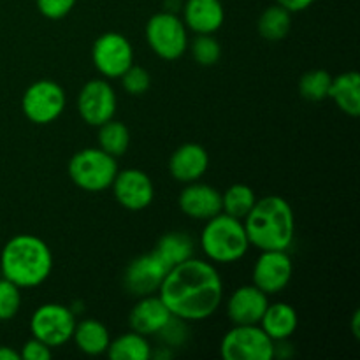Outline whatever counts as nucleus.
<instances>
[{
  "label": "nucleus",
  "instance_id": "obj_1",
  "mask_svg": "<svg viewBox=\"0 0 360 360\" xmlns=\"http://www.w3.org/2000/svg\"><path fill=\"white\" fill-rule=\"evenodd\" d=\"M157 294L174 316L202 322L220 308L224 281L213 264L190 257L167 271Z\"/></svg>",
  "mask_w": 360,
  "mask_h": 360
},
{
  "label": "nucleus",
  "instance_id": "obj_2",
  "mask_svg": "<svg viewBox=\"0 0 360 360\" xmlns=\"http://www.w3.org/2000/svg\"><path fill=\"white\" fill-rule=\"evenodd\" d=\"M250 246L264 250H288L295 236V217L290 204L280 195L257 199L243 218Z\"/></svg>",
  "mask_w": 360,
  "mask_h": 360
},
{
  "label": "nucleus",
  "instance_id": "obj_3",
  "mask_svg": "<svg viewBox=\"0 0 360 360\" xmlns=\"http://www.w3.org/2000/svg\"><path fill=\"white\" fill-rule=\"evenodd\" d=\"M0 271L2 278L20 288L39 287L53 271L51 250L37 236H14L0 253Z\"/></svg>",
  "mask_w": 360,
  "mask_h": 360
},
{
  "label": "nucleus",
  "instance_id": "obj_4",
  "mask_svg": "<svg viewBox=\"0 0 360 360\" xmlns=\"http://www.w3.org/2000/svg\"><path fill=\"white\" fill-rule=\"evenodd\" d=\"M200 248L214 264H234L241 260L250 248L243 220L224 211L214 214L206 220L200 232Z\"/></svg>",
  "mask_w": 360,
  "mask_h": 360
},
{
  "label": "nucleus",
  "instance_id": "obj_5",
  "mask_svg": "<svg viewBox=\"0 0 360 360\" xmlns=\"http://www.w3.org/2000/svg\"><path fill=\"white\" fill-rule=\"evenodd\" d=\"M70 179L84 192H104L111 188L118 172L116 157L105 153L101 148H84L72 155L69 160Z\"/></svg>",
  "mask_w": 360,
  "mask_h": 360
},
{
  "label": "nucleus",
  "instance_id": "obj_6",
  "mask_svg": "<svg viewBox=\"0 0 360 360\" xmlns=\"http://www.w3.org/2000/svg\"><path fill=\"white\" fill-rule=\"evenodd\" d=\"M146 41L158 58L172 62L188 49V28L176 13L162 11L148 20Z\"/></svg>",
  "mask_w": 360,
  "mask_h": 360
},
{
  "label": "nucleus",
  "instance_id": "obj_7",
  "mask_svg": "<svg viewBox=\"0 0 360 360\" xmlns=\"http://www.w3.org/2000/svg\"><path fill=\"white\" fill-rule=\"evenodd\" d=\"M76 315L60 302H46L34 311L30 319L32 338L42 341L49 348H56L72 340Z\"/></svg>",
  "mask_w": 360,
  "mask_h": 360
},
{
  "label": "nucleus",
  "instance_id": "obj_8",
  "mask_svg": "<svg viewBox=\"0 0 360 360\" xmlns=\"http://www.w3.org/2000/svg\"><path fill=\"white\" fill-rule=\"evenodd\" d=\"M274 343L260 326H234L220 343L225 360H273Z\"/></svg>",
  "mask_w": 360,
  "mask_h": 360
},
{
  "label": "nucleus",
  "instance_id": "obj_9",
  "mask_svg": "<svg viewBox=\"0 0 360 360\" xmlns=\"http://www.w3.org/2000/svg\"><path fill=\"white\" fill-rule=\"evenodd\" d=\"M65 91L56 81L39 79L25 90L21 98L23 115L35 125H48L65 109Z\"/></svg>",
  "mask_w": 360,
  "mask_h": 360
},
{
  "label": "nucleus",
  "instance_id": "obj_10",
  "mask_svg": "<svg viewBox=\"0 0 360 360\" xmlns=\"http://www.w3.org/2000/svg\"><path fill=\"white\" fill-rule=\"evenodd\" d=\"M91 60L105 79H118L134 63L132 44L118 32H105L91 46Z\"/></svg>",
  "mask_w": 360,
  "mask_h": 360
},
{
  "label": "nucleus",
  "instance_id": "obj_11",
  "mask_svg": "<svg viewBox=\"0 0 360 360\" xmlns=\"http://www.w3.org/2000/svg\"><path fill=\"white\" fill-rule=\"evenodd\" d=\"M294 264L287 250H264L253 266V285L266 295H274L288 287Z\"/></svg>",
  "mask_w": 360,
  "mask_h": 360
},
{
  "label": "nucleus",
  "instance_id": "obj_12",
  "mask_svg": "<svg viewBox=\"0 0 360 360\" xmlns=\"http://www.w3.org/2000/svg\"><path fill=\"white\" fill-rule=\"evenodd\" d=\"M77 112L90 127H101L112 120L116 112L115 88L105 79H90L84 83L77 95Z\"/></svg>",
  "mask_w": 360,
  "mask_h": 360
},
{
  "label": "nucleus",
  "instance_id": "obj_13",
  "mask_svg": "<svg viewBox=\"0 0 360 360\" xmlns=\"http://www.w3.org/2000/svg\"><path fill=\"white\" fill-rule=\"evenodd\" d=\"M111 188L116 202L129 211H143L153 202V181L139 169H123L116 172Z\"/></svg>",
  "mask_w": 360,
  "mask_h": 360
},
{
  "label": "nucleus",
  "instance_id": "obj_14",
  "mask_svg": "<svg viewBox=\"0 0 360 360\" xmlns=\"http://www.w3.org/2000/svg\"><path fill=\"white\" fill-rule=\"evenodd\" d=\"M165 264L155 255V252L137 257L127 266L123 274V287L134 297L157 294L167 274Z\"/></svg>",
  "mask_w": 360,
  "mask_h": 360
},
{
  "label": "nucleus",
  "instance_id": "obj_15",
  "mask_svg": "<svg viewBox=\"0 0 360 360\" xmlns=\"http://www.w3.org/2000/svg\"><path fill=\"white\" fill-rule=\"evenodd\" d=\"M269 304V295L255 285L236 288L227 301V316L234 326H259Z\"/></svg>",
  "mask_w": 360,
  "mask_h": 360
},
{
  "label": "nucleus",
  "instance_id": "obj_16",
  "mask_svg": "<svg viewBox=\"0 0 360 360\" xmlns=\"http://www.w3.org/2000/svg\"><path fill=\"white\" fill-rule=\"evenodd\" d=\"M179 210L193 220H210L221 213V193L206 183H186L178 197Z\"/></svg>",
  "mask_w": 360,
  "mask_h": 360
},
{
  "label": "nucleus",
  "instance_id": "obj_17",
  "mask_svg": "<svg viewBox=\"0 0 360 360\" xmlns=\"http://www.w3.org/2000/svg\"><path fill=\"white\" fill-rule=\"evenodd\" d=\"M210 167V155L206 148L197 143L181 144L169 158V172L179 183L199 181Z\"/></svg>",
  "mask_w": 360,
  "mask_h": 360
},
{
  "label": "nucleus",
  "instance_id": "obj_18",
  "mask_svg": "<svg viewBox=\"0 0 360 360\" xmlns=\"http://www.w3.org/2000/svg\"><path fill=\"white\" fill-rule=\"evenodd\" d=\"M172 319V313L157 295H144L139 297L137 304L130 309L129 326L134 333L143 336H157L162 327Z\"/></svg>",
  "mask_w": 360,
  "mask_h": 360
},
{
  "label": "nucleus",
  "instance_id": "obj_19",
  "mask_svg": "<svg viewBox=\"0 0 360 360\" xmlns=\"http://www.w3.org/2000/svg\"><path fill=\"white\" fill-rule=\"evenodd\" d=\"M225 21L221 0H186L183 6V23L195 34H214Z\"/></svg>",
  "mask_w": 360,
  "mask_h": 360
},
{
  "label": "nucleus",
  "instance_id": "obj_20",
  "mask_svg": "<svg viewBox=\"0 0 360 360\" xmlns=\"http://www.w3.org/2000/svg\"><path fill=\"white\" fill-rule=\"evenodd\" d=\"M259 326L264 333L274 341H287L295 333L299 326L297 311L287 302H276V304H267Z\"/></svg>",
  "mask_w": 360,
  "mask_h": 360
},
{
  "label": "nucleus",
  "instance_id": "obj_21",
  "mask_svg": "<svg viewBox=\"0 0 360 360\" xmlns=\"http://www.w3.org/2000/svg\"><path fill=\"white\" fill-rule=\"evenodd\" d=\"M72 340L77 350L90 357H98V355L105 354L109 343H111L108 327L95 319H84L81 322H76Z\"/></svg>",
  "mask_w": 360,
  "mask_h": 360
},
{
  "label": "nucleus",
  "instance_id": "obj_22",
  "mask_svg": "<svg viewBox=\"0 0 360 360\" xmlns=\"http://www.w3.org/2000/svg\"><path fill=\"white\" fill-rule=\"evenodd\" d=\"M329 98L336 102L340 111L357 118L360 115V76L355 70L333 77L329 88Z\"/></svg>",
  "mask_w": 360,
  "mask_h": 360
},
{
  "label": "nucleus",
  "instance_id": "obj_23",
  "mask_svg": "<svg viewBox=\"0 0 360 360\" xmlns=\"http://www.w3.org/2000/svg\"><path fill=\"white\" fill-rule=\"evenodd\" d=\"M153 252L167 269H172L193 255V241L183 232H169L158 239Z\"/></svg>",
  "mask_w": 360,
  "mask_h": 360
},
{
  "label": "nucleus",
  "instance_id": "obj_24",
  "mask_svg": "<svg viewBox=\"0 0 360 360\" xmlns=\"http://www.w3.org/2000/svg\"><path fill=\"white\" fill-rule=\"evenodd\" d=\"M105 354L111 360H148L153 355V352L146 336L130 330L111 341Z\"/></svg>",
  "mask_w": 360,
  "mask_h": 360
},
{
  "label": "nucleus",
  "instance_id": "obj_25",
  "mask_svg": "<svg viewBox=\"0 0 360 360\" xmlns=\"http://www.w3.org/2000/svg\"><path fill=\"white\" fill-rule=\"evenodd\" d=\"M292 28V13H288L285 7L278 6H269L262 14L259 16L257 21V30L262 35L266 41L276 42L281 41L288 35Z\"/></svg>",
  "mask_w": 360,
  "mask_h": 360
},
{
  "label": "nucleus",
  "instance_id": "obj_26",
  "mask_svg": "<svg viewBox=\"0 0 360 360\" xmlns=\"http://www.w3.org/2000/svg\"><path fill=\"white\" fill-rule=\"evenodd\" d=\"M130 144V132L125 123L109 120L98 127V148L112 157H122L127 153Z\"/></svg>",
  "mask_w": 360,
  "mask_h": 360
},
{
  "label": "nucleus",
  "instance_id": "obj_27",
  "mask_svg": "<svg viewBox=\"0 0 360 360\" xmlns=\"http://www.w3.org/2000/svg\"><path fill=\"white\" fill-rule=\"evenodd\" d=\"M255 200L257 197L253 188H250L248 185H243V183H236L221 193V211L243 220L250 213Z\"/></svg>",
  "mask_w": 360,
  "mask_h": 360
},
{
  "label": "nucleus",
  "instance_id": "obj_28",
  "mask_svg": "<svg viewBox=\"0 0 360 360\" xmlns=\"http://www.w3.org/2000/svg\"><path fill=\"white\" fill-rule=\"evenodd\" d=\"M330 83H333V76L327 70H308L299 79V94L306 101L320 102L329 97Z\"/></svg>",
  "mask_w": 360,
  "mask_h": 360
},
{
  "label": "nucleus",
  "instance_id": "obj_29",
  "mask_svg": "<svg viewBox=\"0 0 360 360\" xmlns=\"http://www.w3.org/2000/svg\"><path fill=\"white\" fill-rule=\"evenodd\" d=\"M192 55L199 65L211 67L220 60L221 46L213 34H197L192 42Z\"/></svg>",
  "mask_w": 360,
  "mask_h": 360
},
{
  "label": "nucleus",
  "instance_id": "obj_30",
  "mask_svg": "<svg viewBox=\"0 0 360 360\" xmlns=\"http://www.w3.org/2000/svg\"><path fill=\"white\" fill-rule=\"evenodd\" d=\"M21 308V288L0 278V322L13 320Z\"/></svg>",
  "mask_w": 360,
  "mask_h": 360
},
{
  "label": "nucleus",
  "instance_id": "obj_31",
  "mask_svg": "<svg viewBox=\"0 0 360 360\" xmlns=\"http://www.w3.org/2000/svg\"><path fill=\"white\" fill-rule=\"evenodd\" d=\"M120 79H122L123 90H125L129 95L146 94L148 88H150L151 84L150 72H148L144 67L136 65V63H132V65H130L122 76H120Z\"/></svg>",
  "mask_w": 360,
  "mask_h": 360
},
{
  "label": "nucleus",
  "instance_id": "obj_32",
  "mask_svg": "<svg viewBox=\"0 0 360 360\" xmlns=\"http://www.w3.org/2000/svg\"><path fill=\"white\" fill-rule=\"evenodd\" d=\"M39 13L48 20H62L76 6V0H35Z\"/></svg>",
  "mask_w": 360,
  "mask_h": 360
},
{
  "label": "nucleus",
  "instance_id": "obj_33",
  "mask_svg": "<svg viewBox=\"0 0 360 360\" xmlns=\"http://www.w3.org/2000/svg\"><path fill=\"white\" fill-rule=\"evenodd\" d=\"M162 341H165L167 345H181L185 341L186 336V327H185V320L178 319V316L172 315V319L165 323L164 327L160 329V333L157 334Z\"/></svg>",
  "mask_w": 360,
  "mask_h": 360
},
{
  "label": "nucleus",
  "instance_id": "obj_34",
  "mask_svg": "<svg viewBox=\"0 0 360 360\" xmlns=\"http://www.w3.org/2000/svg\"><path fill=\"white\" fill-rule=\"evenodd\" d=\"M20 354H21V359L25 360H49L51 359L53 352L48 345H44L42 341L32 338V340H28L27 343L23 345Z\"/></svg>",
  "mask_w": 360,
  "mask_h": 360
},
{
  "label": "nucleus",
  "instance_id": "obj_35",
  "mask_svg": "<svg viewBox=\"0 0 360 360\" xmlns=\"http://www.w3.org/2000/svg\"><path fill=\"white\" fill-rule=\"evenodd\" d=\"M278 6L285 7L288 13H301V11H306L308 7H311L315 4V0H276Z\"/></svg>",
  "mask_w": 360,
  "mask_h": 360
},
{
  "label": "nucleus",
  "instance_id": "obj_36",
  "mask_svg": "<svg viewBox=\"0 0 360 360\" xmlns=\"http://www.w3.org/2000/svg\"><path fill=\"white\" fill-rule=\"evenodd\" d=\"M20 359H21L20 352H16L11 347H2V345H0V360H20Z\"/></svg>",
  "mask_w": 360,
  "mask_h": 360
},
{
  "label": "nucleus",
  "instance_id": "obj_37",
  "mask_svg": "<svg viewBox=\"0 0 360 360\" xmlns=\"http://www.w3.org/2000/svg\"><path fill=\"white\" fill-rule=\"evenodd\" d=\"M359 322H360V311H355L354 316H352V329H354V336L360 338V330H359Z\"/></svg>",
  "mask_w": 360,
  "mask_h": 360
}]
</instances>
